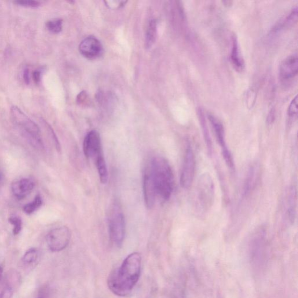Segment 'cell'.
<instances>
[{"mask_svg":"<svg viewBox=\"0 0 298 298\" xmlns=\"http://www.w3.org/2000/svg\"><path fill=\"white\" fill-rule=\"evenodd\" d=\"M142 257L133 252L124 259L122 264L111 272L107 279V286L114 295L127 297L139 281L141 274Z\"/></svg>","mask_w":298,"mask_h":298,"instance_id":"obj_1","label":"cell"},{"mask_svg":"<svg viewBox=\"0 0 298 298\" xmlns=\"http://www.w3.org/2000/svg\"><path fill=\"white\" fill-rule=\"evenodd\" d=\"M145 172L150 177L157 198L168 201L174 188V175L169 163L162 157L154 158Z\"/></svg>","mask_w":298,"mask_h":298,"instance_id":"obj_2","label":"cell"},{"mask_svg":"<svg viewBox=\"0 0 298 298\" xmlns=\"http://www.w3.org/2000/svg\"><path fill=\"white\" fill-rule=\"evenodd\" d=\"M10 115L12 122L19 129L22 135L34 148L44 149L41 129L38 125L28 117L18 107L14 106L11 108Z\"/></svg>","mask_w":298,"mask_h":298,"instance_id":"obj_3","label":"cell"},{"mask_svg":"<svg viewBox=\"0 0 298 298\" xmlns=\"http://www.w3.org/2000/svg\"><path fill=\"white\" fill-rule=\"evenodd\" d=\"M195 205L198 213L208 212L214 200L215 185L212 177L205 172L198 178L195 193Z\"/></svg>","mask_w":298,"mask_h":298,"instance_id":"obj_4","label":"cell"},{"mask_svg":"<svg viewBox=\"0 0 298 298\" xmlns=\"http://www.w3.org/2000/svg\"><path fill=\"white\" fill-rule=\"evenodd\" d=\"M109 230L112 243L116 247H122L126 232V224L123 211L116 203L112 206L109 216Z\"/></svg>","mask_w":298,"mask_h":298,"instance_id":"obj_5","label":"cell"},{"mask_svg":"<svg viewBox=\"0 0 298 298\" xmlns=\"http://www.w3.org/2000/svg\"><path fill=\"white\" fill-rule=\"evenodd\" d=\"M207 117L215 133L216 140H217L218 144L221 147L223 157L227 165L230 169L234 170L235 164L232 155L229 150L226 143V133L224 130V127L221 122L215 116L211 114H208Z\"/></svg>","mask_w":298,"mask_h":298,"instance_id":"obj_6","label":"cell"},{"mask_svg":"<svg viewBox=\"0 0 298 298\" xmlns=\"http://www.w3.org/2000/svg\"><path fill=\"white\" fill-rule=\"evenodd\" d=\"M71 239V233L67 227L55 228L46 237L47 246L51 252L62 251L67 247Z\"/></svg>","mask_w":298,"mask_h":298,"instance_id":"obj_7","label":"cell"},{"mask_svg":"<svg viewBox=\"0 0 298 298\" xmlns=\"http://www.w3.org/2000/svg\"><path fill=\"white\" fill-rule=\"evenodd\" d=\"M196 161L195 154L191 146H188L186 149L182 171L180 177L181 187L188 189L193 183L195 176Z\"/></svg>","mask_w":298,"mask_h":298,"instance_id":"obj_8","label":"cell"},{"mask_svg":"<svg viewBox=\"0 0 298 298\" xmlns=\"http://www.w3.org/2000/svg\"><path fill=\"white\" fill-rule=\"evenodd\" d=\"M84 152L86 157L94 162L104 155L100 135L96 131L89 132L85 137Z\"/></svg>","mask_w":298,"mask_h":298,"instance_id":"obj_9","label":"cell"},{"mask_svg":"<svg viewBox=\"0 0 298 298\" xmlns=\"http://www.w3.org/2000/svg\"><path fill=\"white\" fill-rule=\"evenodd\" d=\"M79 49L84 57L92 59L100 57L103 51L101 42L92 36L86 38L82 42Z\"/></svg>","mask_w":298,"mask_h":298,"instance_id":"obj_10","label":"cell"},{"mask_svg":"<svg viewBox=\"0 0 298 298\" xmlns=\"http://www.w3.org/2000/svg\"><path fill=\"white\" fill-rule=\"evenodd\" d=\"M298 71L297 54L295 53L285 59L280 68V76L283 81H287L294 78Z\"/></svg>","mask_w":298,"mask_h":298,"instance_id":"obj_11","label":"cell"},{"mask_svg":"<svg viewBox=\"0 0 298 298\" xmlns=\"http://www.w3.org/2000/svg\"><path fill=\"white\" fill-rule=\"evenodd\" d=\"M35 183L32 179L24 178L13 183L11 189L15 197L23 200L33 191Z\"/></svg>","mask_w":298,"mask_h":298,"instance_id":"obj_12","label":"cell"},{"mask_svg":"<svg viewBox=\"0 0 298 298\" xmlns=\"http://www.w3.org/2000/svg\"><path fill=\"white\" fill-rule=\"evenodd\" d=\"M230 59L232 66L237 71H243L244 70V60L241 54L239 41L235 35H233L232 37Z\"/></svg>","mask_w":298,"mask_h":298,"instance_id":"obj_13","label":"cell"},{"mask_svg":"<svg viewBox=\"0 0 298 298\" xmlns=\"http://www.w3.org/2000/svg\"><path fill=\"white\" fill-rule=\"evenodd\" d=\"M297 192L295 187L289 188L286 200V217L289 223L295 221L296 214Z\"/></svg>","mask_w":298,"mask_h":298,"instance_id":"obj_14","label":"cell"},{"mask_svg":"<svg viewBox=\"0 0 298 298\" xmlns=\"http://www.w3.org/2000/svg\"><path fill=\"white\" fill-rule=\"evenodd\" d=\"M197 113L198 120H200V124L202 129L203 135H204L207 151H208L209 154L211 155L213 153L212 141H211V139L208 126H207V124L205 118V115L204 113V111H203L202 109H198Z\"/></svg>","mask_w":298,"mask_h":298,"instance_id":"obj_15","label":"cell"},{"mask_svg":"<svg viewBox=\"0 0 298 298\" xmlns=\"http://www.w3.org/2000/svg\"><path fill=\"white\" fill-rule=\"evenodd\" d=\"M298 8L297 6L293 8L291 12L289 13L288 15L286 17L285 19L280 24H278L275 26V28L273 29V31L274 32L280 31L281 29H284V28H289L292 27L294 25L297 21V15H298Z\"/></svg>","mask_w":298,"mask_h":298,"instance_id":"obj_16","label":"cell"},{"mask_svg":"<svg viewBox=\"0 0 298 298\" xmlns=\"http://www.w3.org/2000/svg\"><path fill=\"white\" fill-rule=\"evenodd\" d=\"M40 258V252L36 248H32L24 254L22 259V263L26 267H32L35 266Z\"/></svg>","mask_w":298,"mask_h":298,"instance_id":"obj_17","label":"cell"},{"mask_svg":"<svg viewBox=\"0 0 298 298\" xmlns=\"http://www.w3.org/2000/svg\"><path fill=\"white\" fill-rule=\"evenodd\" d=\"M256 170V168L252 167L250 168L248 171L244 188V195L245 196H247L249 195L255 185L257 174Z\"/></svg>","mask_w":298,"mask_h":298,"instance_id":"obj_18","label":"cell"},{"mask_svg":"<svg viewBox=\"0 0 298 298\" xmlns=\"http://www.w3.org/2000/svg\"><path fill=\"white\" fill-rule=\"evenodd\" d=\"M156 34L157 22L153 20L150 22L146 32V46L147 48H149L153 46L156 38Z\"/></svg>","mask_w":298,"mask_h":298,"instance_id":"obj_19","label":"cell"},{"mask_svg":"<svg viewBox=\"0 0 298 298\" xmlns=\"http://www.w3.org/2000/svg\"><path fill=\"white\" fill-rule=\"evenodd\" d=\"M43 204L42 197L38 195L34 200L24 207V211L27 214H31L40 208Z\"/></svg>","mask_w":298,"mask_h":298,"instance_id":"obj_20","label":"cell"},{"mask_svg":"<svg viewBox=\"0 0 298 298\" xmlns=\"http://www.w3.org/2000/svg\"><path fill=\"white\" fill-rule=\"evenodd\" d=\"M46 27L50 32L58 33L62 30L63 21L60 19H55L47 22Z\"/></svg>","mask_w":298,"mask_h":298,"instance_id":"obj_21","label":"cell"},{"mask_svg":"<svg viewBox=\"0 0 298 298\" xmlns=\"http://www.w3.org/2000/svg\"><path fill=\"white\" fill-rule=\"evenodd\" d=\"M9 222L12 224L13 227V233L14 235H18L23 228V222L19 216L15 215H12L9 218Z\"/></svg>","mask_w":298,"mask_h":298,"instance_id":"obj_22","label":"cell"},{"mask_svg":"<svg viewBox=\"0 0 298 298\" xmlns=\"http://www.w3.org/2000/svg\"><path fill=\"white\" fill-rule=\"evenodd\" d=\"M297 96H296L292 99L288 109L287 114L289 119L294 120L297 116Z\"/></svg>","mask_w":298,"mask_h":298,"instance_id":"obj_23","label":"cell"},{"mask_svg":"<svg viewBox=\"0 0 298 298\" xmlns=\"http://www.w3.org/2000/svg\"><path fill=\"white\" fill-rule=\"evenodd\" d=\"M257 94L255 90L249 89L246 95V104L249 109H252L255 104L256 101Z\"/></svg>","mask_w":298,"mask_h":298,"instance_id":"obj_24","label":"cell"},{"mask_svg":"<svg viewBox=\"0 0 298 298\" xmlns=\"http://www.w3.org/2000/svg\"><path fill=\"white\" fill-rule=\"evenodd\" d=\"M14 3L19 6L35 8H38L41 6V3L37 1H33V0H21V1H16Z\"/></svg>","mask_w":298,"mask_h":298,"instance_id":"obj_25","label":"cell"},{"mask_svg":"<svg viewBox=\"0 0 298 298\" xmlns=\"http://www.w3.org/2000/svg\"><path fill=\"white\" fill-rule=\"evenodd\" d=\"M15 289L6 285L0 294V298H11L14 293Z\"/></svg>","mask_w":298,"mask_h":298,"instance_id":"obj_26","label":"cell"},{"mask_svg":"<svg viewBox=\"0 0 298 298\" xmlns=\"http://www.w3.org/2000/svg\"><path fill=\"white\" fill-rule=\"evenodd\" d=\"M125 3L126 2L118 1H111L106 2V3L107 4V6L112 8H120V7L123 6Z\"/></svg>","mask_w":298,"mask_h":298,"instance_id":"obj_27","label":"cell"},{"mask_svg":"<svg viewBox=\"0 0 298 298\" xmlns=\"http://www.w3.org/2000/svg\"><path fill=\"white\" fill-rule=\"evenodd\" d=\"M275 120V110L272 109L267 115V123L269 125L273 124Z\"/></svg>","mask_w":298,"mask_h":298,"instance_id":"obj_28","label":"cell"},{"mask_svg":"<svg viewBox=\"0 0 298 298\" xmlns=\"http://www.w3.org/2000/svg\"><path fill=\"white\" fill-rule=\"evenodd\" d=\"M49 295L48 289L46 287L43 288L38 291L36 298H47Z\"/></svg>","mask_w":298,"mask_h":298,"instance_id":"obj_29","label":"cell"},{"mask_svg":"<svg viewBox=\"0 0 298 298\" xmlns=\"http://www.w3.org/2000/svg\"><path fill=\"white\" fill-rule=\"evenodd\" d=\"M41 72L39 71H34L33 73V79L34 83L38 84L41 80Z\"/></svg>","mask_w":298,"mask_h":298,"instance_id":"obj_30","label":"cell"},{"mask_svg":"<svg viewBox=\"0 0 298 298\" xmlns=\"http://www.w3.org/2000/svg\"><path fill=\"white\" fill-rule=\"evenodd\" d=\"M23 77L25 83L27 85H29L30 84V72L29 69L27 68H26L24 71Z\"/></svg>","mask_w":298,"mask_h":298,"instance_id":"obj_31","label":"cell"},{"mask_svg":"<svg viewBox=\"0 0 298 298\" xmlns=\"http://www.w3.org/2000/svg\"><path fill=\"white\" fill-rule=\"evenodd\" d=\"M3 272V270L2 269V267L1 266H0V281H1L2 278Z\"/></svg>","mask_w":298,"mask_h":298,"instance_id":"obj_32","label":"cell"},{"mask_svg":"<svg viewBox=\"0 0 298 298\" xmlns=\"http://www.w3.org/2000/svg\"><path fill=\"white\" fill-rule=\"evenodd\" d=\"M3 178V174L2 171H0V184H1L2 183Z\"/></svg>","mask_w":298,"mask_h":298,"instance_id":"obj_33","label":"cell"}]
</instances>
